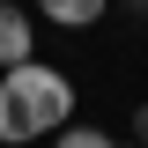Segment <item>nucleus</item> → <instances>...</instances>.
I'll list each match as a JSON object with an SVG mask.
<instances>
[{
    "mask_svg": "<svg viewBox=\"0 0 148 148\" xmlns=\"http://www.w3.org/2000/svg\"><path fill=\"white\" fill-rule=\"evenodd\" d=\"M74 126V82L59 67H15L0 74V141L22 148V141H59Z\"/></svg>",
    "mask_w": 148,
    "mask_h": 148,
    "instance_id": "obj_1",
    "label": "nucleus"
},
{
    "mask_svg": "<svg viewBox=\"0 0 148 148\" xmlns=\"http://www.w3.org/2000/svg\"><path fill=\"white\" fill-rule=\"evenodd\" d=\"M30 15H22L15 0H0V74H15V67H30Z\"/></svg>",
    "mask_w": 148,
    "mask_h": 148,
    "instance_id": "obj_2",
    "label": "nucleus"
},
{
    "mask_svg": "<svg viewBox=\"0 0 148 148\" xmlns=\"http://www.w3.org/2000/svg\"><path fill=\"white\" fill-rule=\"evenodd\" d=\"M45 15L59 30H89V22H104V0H45Z\"/></svg>",
    "mask_w": 148,
    "mask_h": 148,
    "instance_id": "obj_3",
    "label": "nucleus"
},
{
    "mask_svg": "<svg viewBox=\"0 0 148 148\" xmlns=\"http://www.w3.org/2000/svg\"><path fill=\"white\" fill-rule=\"evenodd\" d=\"M52 148H119V141H111V133H96V126H67Z\"/></svg>",
    "mask_w": 148,
    "mask_h": 148,
    "instance_id": "obj_4",
    "label": "nucleus"
},
{
    "mask_svg": "<svg viewBox=\"0 0 148 148\" xmlns=\"http://www.w3.org/2000/svg\"><path fill=\"white\" fill-rule=\"evenodd\" d=\"M133 148H148V104L133 111Z\"/></svg>",
    "mask_w": 148,
    "mask_h": 148,
    "instance_id": "obj_5",
    "label": "nucleus"
},
{
    "mask_svg": "<svg viewBox=\"0 0 148 148\" xmlns=\"http://www.w3.org/2000/svg\"><path fill=\"white\" fill-rule=\"evenodd\" d=\"M119 148H133V141H119Z\"/></svg>",
    "mask_w": 148,
    "mask_h": 148,
    "instance_id": "obj_6",
    "label": "nucleus"
}]
</instances>
